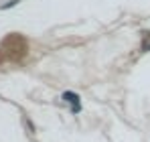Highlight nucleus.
<instances>
[{
  "mask_svg": "<svg viewBox=\"0 0 150 142\" xmlns=\"http://www.w3.org/2000/svg\"><path fill=\"white\" fill-rule=\"evenodd\" d=\"M63 99H65V102H69V104H73V106L79 104V95L73 94V92H65V94H63Z\"/></svg>",
  "mask_w": 150,
  "mask_h": 142,
  "instance_id": "1",
  "label": "nucleus"
}]
</instances>
